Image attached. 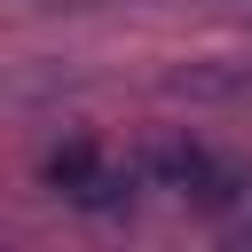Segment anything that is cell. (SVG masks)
<instances>
[{
  "mask_svg": "<svg viewBox=\"0 0 252 252\" xmlns=\"http://www.w3.org/2000/svg\"><path fill=\"white\" fill-rule=\"evenodd\" d=\"M47 181H55L71 205L110 213V205H126V197H134V181H142V173H134V165H110L94 142H63V150L47 158Z\"/></svg>",
  "mask_w": 252,
  "mask_h": 252,
  "instance_id": "6da1fadb",
  "label": "cell"
},
{
  "mask_svg": "<svg viewBox=\"0 0 252 252\" xmlns=\"http://www.w3.org/2000/svg\"><path fill=\"white\" fill-rule=\"evenodd\" d=\"M236 244H252V205H244V213H236Z\"/></svg>",
  "mask_w": 252,
  "mask_h": 252,
  "instance_id": "7a4b0ae2",
  "label": "cell"
},
{
  "mask_svg": "<svg viewBox=\"0 0 252 252\" xmlns=\"http://www.w3.org/2000/svg\"><path fill=\"white\" fill-rule=\"evenodd\" d=\"M228 8H252V0H228Z\"/></svg>",
  "mask_w": 252,
  "mask_h": 252,
  "instance_id": "3957f363",
  "label": "cell"
}]
</instances>
